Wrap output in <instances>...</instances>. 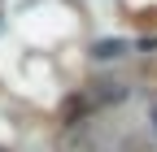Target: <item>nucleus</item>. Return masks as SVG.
Here are the masks:
<instances>
[{"label":"nucleus","instance_id":"nucleus-1","mask_svg":"<svg viewBox=\"0 0 157 152\" xmlns=\"http://www.w3.org/2000/svg\"><path fill=\"white\" fill-rule=\"evenodd\" d=\"M87 109H92V104H87V96H83V100L74 96V100H66V104H61V118H66V122H74V113H78V118H83Z\"/></svg>","mask_w":157,"mask_h":152},{"label":"nucleus","instance_id":"nucleus-2","mask_svg":"<svg viewBox=\"0 0 157 152\" xmlns=\"http://www.w3.org/2000/svg\"><path fill=\"white\" fill-rule=\"evenodd\" d=\"M122 52H127L122 39H113V44H101V48H96V56H122Z\"/></svg>","mask_w":157,"mask_h":152},{"label":"nucleus","instance_id":"nucleus-3","mask_svg":"<svg viewBox=\"0 0 157 152\" xmlns=\"http://www.w3.org/2000/svg\"><path fill=\"white\" fill-rule=\"evenodd\" d=\"M135 26H153L157 31V9H140L135 13Z\"/></svg>","mask_w":157,"mask_h":152},{"label":"nucleus","instance_id":"nucleus-4","mask_svg":"<svg viewBox=\"0 0 157 152\" xmlns=\"http://www.w3.org/2000/svg\"><path fill=\"white\" fill-rule=\"evenodd\" d=\"M153 130H157V104H153Z\"/></svg>","mask_w":157,"mask_h":152},{"label":"nucleus","instance_id":"nucleus-5","mask_svg":"<svg viewBox=\"0 0 157 152\" xmlns=\"http://www.w3.org/2000/svg\"><path fill=\"white\" fill-rule=\"evenodd\" d=\"M0 152H9V148H0Z\"/></svg>","mask_w":157,"mask_h":152}]
</instances>
